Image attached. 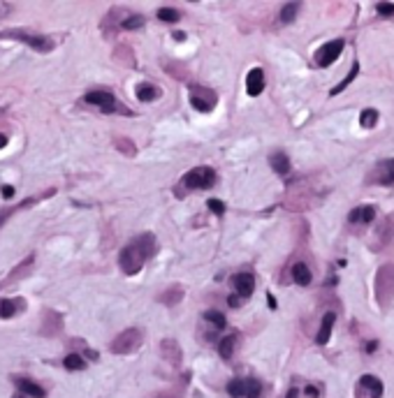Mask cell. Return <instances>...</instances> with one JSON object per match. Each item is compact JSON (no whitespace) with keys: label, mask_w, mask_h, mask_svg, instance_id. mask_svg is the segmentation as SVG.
I'll return each mask as SVG.
<instances>
[{"label":"cell","mask_w":394,"mask_h":398,"mask_svg":"<svg viewBox=\"0 0 394 398\" xmlns=\"http://www.w3.org/2000/svg\"><path fill=\"white\" fill-rule=\"evenodd\" d=\"M158 250L156 246V236L153 234H140L137 239H132L118 255V264H121V271L128 276H134V273L142 271V266L148 257H153Z\"/></svg>","instance_id":"cell-1"},{"label":"cell","mask_w":394,"mask_h":398,"mask_svg":"<svg viewBox=\"0 0 394 398\" xmlns=\"http://www.w3.org/2000/svg\"><path fill=\"white\" fill-rule=\"evenodd\" d=\"M140 345H142V331L140 329H126V331H121V334L112 341L109 350H112L114 354H130L140 348Z\"/></svg>","instance_id":"cell-2"},{"label":"cell","mask_w":394,"mask_h":398,"mask_svg":"<svg viewBox=\"0 0 394 398\" xmlns=\"http://www.w3.org/2000/svg\"><path fill=\"white\" fill-rule=\"evenodd\" d=\"M216 183V171L211 167H195L184 176V185L188 190H204Z\"/></svg>","instance_id":"cell-3"},{"label":"cell","mask_w":394,"mask_h":398,"mask_svg":"<svg viewBox=\"0 0 394 398\" xmlns=\"http://www.w3.org/2000/svg\"><path fill=\"white\" fill-rule=\"evenodd\" d=\"M216 93L209 88H202V86H192V95H190V104L197 109V111H202V114H206V111H211V109L216 107Z\"/></svg>","instance_id":"cell-4"},{"label":"cell","mask_w":394,"mask_h":398,"mask_svg":"<svg viewBox=\"0 0 394 398\" xmlns=\"http://www.w3.org/2000/svg\"><path fill=\"white\" fill-rule=\"evenodd\" d=\"M84 100L88 102V104H96V107H100L102 114H114L116 109V97L112 93H107V90H90V93H86V97Z\"/></svg>","instance_id":"cell-5"},{"label":"cell","mask_w":394,"mask_h":398,"mask_svg":"<svg viewBox=\"0 0 394 398\" xmlns=\"http://www.w3.org/2000/svg\"><path fill=\"white\" fill-rule=\"evenodd\" d=\"M341 51H344V39H334V42H327L324 46H320L318 53H316V63L320 67H327L341 56Z\"/></svg>","instance_id":"cell-6"},{"label":"cell","mask_w":394,"mask_h":398,"mask_svg":"<svg viewBox=\"0 0 394 398\" xmlns=\"http://www.w3.org/2000/svg\"><path fill=\"white\" fill-rule=\"evenodd\" d=\"M160 354H162V359L170 361L172 366H178V364H181V357H184L176 338H165V341L160 343Z\"/></svg>","instance_id":"cell-7"},{"label":"cell","mask_w":394,"mask_h":398,"mask_svg":"<svg viewBox=\"0 0 394 398\" xmlns=\"http://www.w3.org/2000/svg\"><path fill=\"white\" fill-rule=\"evenodd\" d=\"M5 35L21 39V42L30 44L32 49H38V51H51V49H54V42H51L49 37H38V35H28V32H16V30H14V32H5Z\"/></svg>","instance_id":"cell-8"},{"label":"cell","mask_w":394,"mask_h":398,"mask_svg":"<svg viewBox=\"0 0 394 398\" xmlns=\"http://www.w3.org/2000/svg\"><path fill=\"white\" fill-rule=\"evenodd\" d=\"M232 285H234V290H236V297H242V299H248L255 292V278L250 273H236L234 278H232Z\"/></svg>","instance_id":"cell-9"},{"label":"cell","mask_w":394,"mask_h":398,"mask_svg":"<svg viewBox=\"0 0 394 398\" xmlns=\"http://www.w3.org/2000/svg\"><path fill=\"white\" fill-rule=\"evenodd\" d=\"M262 90H264V72H262L260 67H253L246 76V93L250 95V97H255V95H260Z\"/></svg>","instance_id":"cell-10"},{"label":"cell","mask_w":394,"mask_h":398,"mask_svg":"<svg viewBox=\"0 0 394 398\" xmlns=\"http://www.w3.org/2000/svg\"><path fill=\"white\" fill-rule=\"evenodd\" d=\"M14 385L19 387V394H24V396H32V398H44V389L38 385V382H32V380L28 378H14Z\"/></svg>","instance_id":"cell-11"},{"label":"cell","mask_w":394,"mask_h":398,"mask_svg":"<svg viewBox=\"0 0 394 398\" xmlns=\"http://www.w3.org/2000/svg\"><path fill=\"white\" fill-rule=\"evenodd\" d=\"M184 299V287L181 285H172L170 290H165L162 294H160V304H165V306H176L178 301Z\"/></svg>","instance_id":"cell-12"},{"label":"cell","mask_w":394,"mask_h":398,"mask_svg":"<svg viewBox=\"0 0 394 398\" xmlns=\"http://www.w3.org/2000/svg\"><path fill=\"white\" fill-rule=\"evenodd\" d=\"M334 320H336V315L334 313H327V315L322 317V324H320V331H318V345H324V343L330 341L332 336V329H334Z\"/></svg>","instance_id":"cell-13"},{"label":"cell","mask_w":394,"mask_h":398,"mask_svg":"<svg viewBox=\"0 0 394 398\" xmlns=\"http://www.w3.org/2000/svg\"><path fill=\"white\" fill-rule=\"evenodd\" d=\"M19 308H24V299H2L0 301V317L10 320Z\"/></svg>","instance_id":"cell-14"},{"label":"cell","mask_w":394,"mask_h":398,"mask_svg":"<svg viewBox=\"0 0 394 398\" xmlns=\"http://www.w3.org/2000/svg\"><path fill=\"white\" fill-rule=\"evenodd\" d=\"M134 93H137V97H140L142 102H153V100H158L160 97V88L158 86H153V83H140Z\"/></svg>","instance_id":"cell-15"},{"label":"cell","mask_w":394,"mask_h":398,"mask_svg":"<svg viewBox=\"0 0 394 398\" xmlns=\"http://www.w3.org/2000/svg\"><path fill=\"white\" fill-rule=\"evenodd\" d=\"M269 164H272V169L276 171V174H288V171H290V160H288L286 153H272Z\"/></svg>","instance_id":"cell-16"},{"label":"cell","mask_w":394,"mask_h":398,"mask_svg":"<svg viewBox=\"0 0 394 398\" xmlns=\"http://www.w3.org/2000/svg\"><path fill=\"white\" fill-rule=\"evenodd\" d=\"M376 218V209L374 206H360V209H355V211H350V215H348V220L350 222H371Z\"/></svg>","instance_id":"cell-17"},{"label":"cell","mask_w":394,"mask_h":398,"mask_svg":"<svg viewBox=\"0 0 394 398\" xmlns=\"http://www.w3.org/2000/svg\"><path fill=\"white\" fill-rule=\"evenodd\" d=\"M360 385H362L364 389H369L374 398H380L382 396V382L378 378H374V375H364V378L360 380Z\"/></svg>","instance_id":"cell-18"},{"label":"cell","mask_w":394,"mask_h":398,"mask_svg":"<svg viewBox=\"0 0 394 398\" xmlns=\"http://www.w3.org/2000/svg\"><path fill=\"white\" fill-rule=\"evenodd\" d=\"M292 278L297 285H308L311 283V271H308V266L304 264V262H297V264L292 266Z\"/></svg>","instance_id":"cell-19"},{"label":"cell","mask_w":394,"mask_h":398,"mask_svg":"<svg viewBox=\"0 0 394 398\" xmlns=\"http://www.w3.org/2000/svg\"><path fill=\"white\" fill-rule=\"evenodd\" d=\"M63 366L68 368V371H84V368H86V361H84V357L79 352H72L63 359Z\"/></svg>","instance_id":"cell-20"},{"label":"cell","mask_w":394,"mask_h":398,"mask_svg":"<svg viewBox=\"0 0 394 398\" xmlns=\"http://www.w3.org/2000/svg\"><path fill=\"white\" fill-rule=\"evenodd\" d=\"M114 146L123 153V155H128V158H134V155H137V146H134L132 141L128 139V137H116V139H114Z\"/></svg>","instance_id":"cell-21"},{"label":"cell","mask_w":394,"mask_h":398,"mask_svg":"<svg viewBox=\"0 0 394 398\" xmlns=\"http://www.w3.org/2000/svg\"><path fill=\"white\" fill-rule=\"evenodd\" d=\"M234 343H236V336H225L220 343H218V352H220L222 359H230L234 354Z\"/></svg>","instance_id":"cell-22"},{"label":"cell","mask_w":394,"mask_h":398,"mask_svg":"<svg viewBox=\"0 0 394 398\" xmlns=\"http://www.w3.org/2000/svg\"><path fill=\"white\" fill-rule=\"evenodd\" d=\"M262 394V385H260V380H244V396L246 398H260Z\"/></svg>","instance_id":"cell-23"},{"label":"cell","mask_w":394,"mask_h":398,"mask_svg":"<svg viewBox=\"0 0 394 398\" xmlns=\"http://www.w3.org/2000/svg\"><path fill=\"white\" fill-rule=\"evenodd\" d=\"M204 320L211 322L216 329H225V324H228V320H225V315H222L220 310H206V313H204Z\"/></svg>","instance_id":"cell-24"},{"label":"cell","mask_w":394,"mask_h":398,"mask_svg":"<svg viewBox=\"0 0 394 398\" xmlns=\"http://www.w3.org/2000/svg\"><path fill=\"white\" fill-rule=\"evenodd\" d=\"M158 19L165 21V23H176V21L181 19V14H178V9H172V7H160Z\"/></svg>","instance_id":"cell-25"},{"label":"cell","mask_w":394,"mask_h":398,"mask_svg":"<svg viewBox=\"0 0 394 398\" xmlns=\"http://www.w3.org/2000/svg\"><path fill=\"white\" fill-rule=\"evenodd\" d=\"M357 74H360V63H352V67H350L348 76H346V79H344L341 83H338V86H334V88H332V95H338V93H341V90H344L346 86H348V83L352 81V79H355Z\"/></svg>","instance_id":"cell-26"},{"label":"cell","mask_w":394,"mask_h":398,"mask_svg":"<svg viewBox=\"0 0 394 398\" xmlns=\"http://www.w3.org/2000/svg\"><path fill=\"white\" fill-rule=\"evenodd\" d=\"M297 12H299V2H288V5L280 9V21H283V23H290V21H294Z\"/></svg>","instance_id":"cell-27"},{"label":"cell","mask_w":394,"mask_h":398,"mask_svg":"<svg viewBox=\"0 0 394 398\" xmlns=\"http://www.w3.org/2000/svg\"><path fill=\"white\" fill-rule=\"evenodd\" d=\"M360 123H362V127H374L378 123V111L376 109H364L362 116H360Z\"/></svg>","instance_id":"cell-28"},{"label":"cell","mask_w":394,"mask_h":398,"mask_svg":"<svg viewBox=\"0 0 394 398\" xmlns=\"http://www.w3.org/2000/svg\"><path fill=\"white\" fill-rule=\"evenodd\" d=\"M228 394L232 398H242L244 396V380L242 378H234L228 382Z\"/></svg>","instance_id":"cell-29"},{"label":"cell","mask_w":394,"mask_h":398,"mask_svg":"<svg viewBox=\"0 0 394 398\" xmlns=\"http://www.w3.org/2000/svg\"><path fill=\"white\" fill-rule=\"evenodd\" d=\"M35 202V199H26V202H21L19 206H10V209H5V211H0V227H2V222L10 218L12 213H16V211H21V209H26V206H30V204Z\"/></svg>","instance_id":"cell-30"},{"label":"cell","mask_w":394,"mask_h":398,"mask_svg":"<svg viewBox=\"0 0 394 398\" xmlns=\"http://www.w3.org/2000/svg\"><path fill=\"white\" fill-rule=\"evenodd\" d=\"M142 25H144V16H140V14H132V16H128V19L123 21V28H126V30H137Z\"/></svg>","instance_id":"cell-31"},{"label":"cell","mask_w":394,"mask_h":398,"mask_svg":"<svg viewBox=\"0 0 394 398\" xmlns=\"http://www.w3.org/2000/svg\"><path fill=\"white\" fill-rule=\"evenodd\" d=\"M382 174L380 181L382 183H394V160H388V162H382Z\"/></svg>","instance_id":"cell-32"},{"label":"cell","mask_w":394,"mask_h":398,"mask_svg":"<svg viewBox=\"0 0 394 398\" xmlns=\"http://www.w3.org/2000/svg\"><path fill=\"white\" fill-rule=\"evenodd\" d=\"M206 206H209V209L214 211L216 215H222V213H225V204H222L220 199H209V202H206Z\"/></svg>","instance_id":"cell-33"},{"label":"cell","mask_w":394,"mask_h":398,"mask_svg":"<svg viewBox=\"0 0 394 398\" xmlns=\"http://www.w3.org/2000/svg\"><path fill=\"white\" fill-rule=\"evenodd\" d=\"M380 14H394V2H378V7H376Z\"/></svg>","instance_id":"cell-34"},{"label":"cell","mask_w":394,"mask_h":398,"mask_svg":"<svg viewBox=\"0 0 394 398\" xmlns=\"http://www.w3.org/2000/svg\"><path fill=\"white\" fill-rule=\"evenodd\" d=\"M0 192H2V197H5V199L14 197V188H12V185H2V190H0Z\"/></svg>","instance_id":"cell-35"},{"label":"cell","mask_w":394,"mask_h":398,"mask_svg":"<svg viewBox=\"0 0 394 398\" xmlns=\"http://www.w3.org/2000/svg\"><path fill=\"white\" fill-rule=\"evenodd\" d=\"M228 301H230V306H232V308H239V306H242V297H236V294H232Z\"/></svg>","instance_id":"cell-36"},{"label":"cell","mask_w":394,"mask_h":398,"mask_svg":"<svg viewBox=\"0 0 394 398\" xmlns=\"http://www.w3.org/2000/svg\"><path fill=\"white\" fill-rule=\"evenodd\" d=\"M306 396L318 398V396H320V392H318V389H316V387H311V385H308V387H306Z\"/></svg>","instance_id":"cell-37"},{"label":"cell","mask_w":394,"mask_h":398,"mask_svg":"<svg viewBox=\"0 0 394 398\" xmlns=\"http://www.w3.org/2000/svg\"><path fill=\"white\" fill-rule=\"evenodd\" d=\"M84 354H86V357H88V359L98 361V352H93V350H84Z\"/></svg>","instance_id":"cell-38"},{"label":"cell","mask_w":394,"mask_h":398,"mask_svg":"<svg viewBox=\"0 0 394 398\" xmlns=\"http://www.w3.org/2000/svg\"><path fill=\"white\" fill-rule=\"evenodd\" d=\"M151 398H178V396H174V394H156Z\"/></svg>","instance_id":"cell-39"},{"label":"cell","mask_w":394,"mask_h":398,"mask_svg":"<svg viewBox=\"0 0 394 398\" xmlns=\"http://www.w3.org/2000/svg\"><path fill=\"white\" fill-rule=\"evenodd\" d=\"M174 39H178V42H181V39H186V32L176 30V32H174Z\"/></svg>","instance_id":"cell-40"},{"label":"cell","mask_w":394,"mask_h":398,"mask_svg":"<svg viewBox=\"0 0 394 398\" xmlns=\"http://www.w3.org/2000/svg\"><path fill=\"white\" fill-rule=\"evenodd\" d=\"M267 301H269V308H276V299L272 294H267Z\"/></svg>","instance_id":"cell-41"},{"label":"cell","mask_w":394,"mask_h":398,"mask_svg":"<svg viewBox=\"0 0 394 398\" xmlns=\"http://www.w3.org/2000/svg\"><path fill=\"white\" fill-rule=\"evenodd\" d=\"M299 396V392H297V389H290V392H288V396L286 398H297Z\"/></svg>","instance_id":"cell-42"},{"label":"cell","mask_w":394,"mask_h":398,"mask_svg":"<svg viewBox=\"0 0 394 398\" xmlns=\"http://www.w3.org/2000/svg\"><path fill=\"white\" fill-rule=\"evenodd\" d=\"M5 144H7V137H5V134H0V148H2Z\"/></svg>","instance_id":"cell-43"},{"label":"cell","mask_w":394,"mask_h":398,"mask_svg":"<svg viewBox=\"0 0 394 398\" xmlns=\"http://www.w3.org/2000/svg\"><path fill=\"white\" fill-rule=\"evenodd\" d=\"M12 398H24V394H14V396Z\"/></svg>","instance_id":"cell-44"}]
</instances>
